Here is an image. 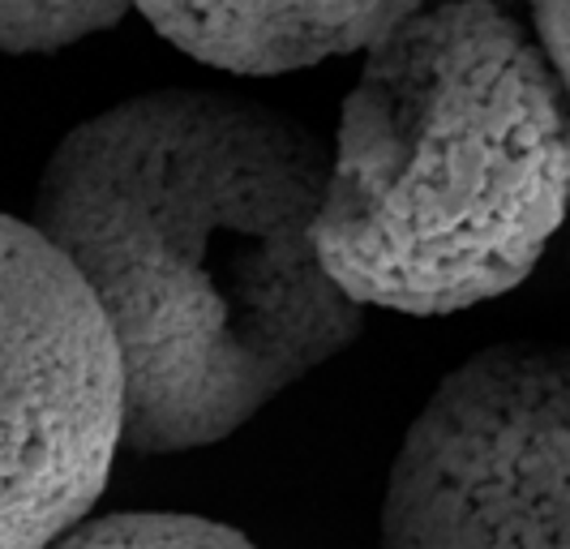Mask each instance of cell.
<instances>
[{
  "mask_svg": "<svg viewBox=\"0 0 570 549\" xmlns=\"http://www.w3.org/2000/svg\"><path fill=\"white\" fill-rule=\"evenodd\" d=\"M326 176L309 125L224 90H150L60 138L35 232L112 331L134 451L228 438L361 335L314 249Z\"/></svg>",
  "mask_w": 570,
  "mask_h": 549,
  "instance_id": "6da1fadb",
  "label": "cell"
},
{
  "mask_svg": "<svg viewBox=\"0 0 570 549\" xmlns=\"http://www.w3.org/2000/svg\"><path fill=\"white\" fill-rule=\"evenodd\" d=\"M416 4H146L142 18L194 60L275 78L377 48Z\"/></svg>",
  "mask_w": 570,
  "mask_h": 549,
  "instance_id": "5b68a950",
  "label": "cell"
},
{
  "mask_svg": "<svg viewBox=\"0 0 570 549\" xmlns=\"http://www.w3.org/2000/svg\"><path fill=\"white\" fill-rule=\"evenodd\" d=\"M125 13V4H0V52H57L116 27Z\"/></svg>",
  "mask_w": 570,
  "mask_h": 549,
  "instance_id": "52a82bcc",
  "label": "cell"
},
{
  "mask_svg": "<svg viewBox=\"0 0 570 549\" xmlns=\"http://www.w3.org/2000/svg\"><path fill=\"white\" fill-rule=\"evenodd\" d=\"M537 30H541V52L570 99V4H537Z\"/></svg>",
  "mask_w": 570,
  "mask_h": 549,
  "instance_id": "ba28073f",
  "label": "cell"
},
{
  "mask_svg": "<svg viewBox=\"0 0 570 549\" xmlns=\"http://www.w3.org/2000/svg\"><path fill=\"white\" fill-rule=\"evenodd\" d=\"M48 549H254L240 532L202 516L171 511H125L82 520Z\"/></svg>",
  "mask_w": 570,
  "mask_h": 549,
  "instance_id": "8992f818",
  "label": "cell"
},
{
  "mask_svg": "<svg viewBox=\"0 0 570 549\" xmlns=\"http://www.w3.org/2000/svg\"><path fill=\"white\" fill-rule=\"evenodd\" d=\"M120 438V361L95 296L35 224L0 210V549L78 528Z\"/></svg>",
  "mask_w": 570,
  "mask_h": 549,
  "instance_id": "277c9868",
  "label": "cell"
},
{
  "mask_svg": "<svg viewBox=\"0 0 570 549\" xmlns=\"http://www.w3.org/2000/svg\"><path fill=\"white\" fill-rule=\"evenodd\" d=\"M382 549H570V347L498 344L403 434Z\"/></svg>",
  "mask_w": 570,
  "mask_h": 549,
  "instance_id": "3957f363",
  "label": "cell"
},
{
  "mask_svg": "<svg viewBox=\"0 0 570 549\" xmlns=\"http://www.w3.org/2000/svg\"><path fill=\"white\" fill-rule=\"evenodd\" d=\"M570 206V99L498 4L412 9L343 104L314 249L356 305L455 314L519 288Z\"/></svg>",
  "mask_w": 570,
  "mask_h": 549,
  "instance_id": "7a4b0ae2",
  "label": "cell"
}]
</instances>
